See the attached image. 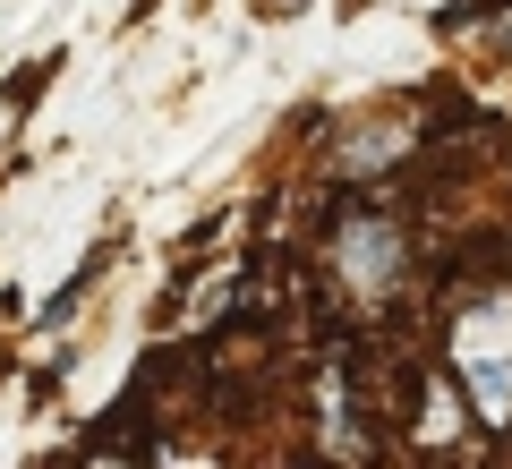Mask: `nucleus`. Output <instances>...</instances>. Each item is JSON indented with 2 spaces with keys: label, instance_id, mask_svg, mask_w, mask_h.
Instances as JSON below:
<instances>
[{
  "label": "nucleus",
  "instance_id": "nucleus-2",
  "mask_svg": "<svg viewBox=\"0 0 512 469\" xmlns=\"http://www.w3.org/2000/svg\"><path fill=\"white\" fill-rule=\"evenodd\" d=\"M402 265H410V231L402 222H342L333 231V282L350 290L359 307H384L393 290H402Z\"/></svg>",
  "mask_w": 512,
  "mask_h": 469
},
{
  "label": "nucleus",
  "instance_id": "nucleus-5",
  "mask_svg": "<svg viewBox=\"0 0 512 469\" xmlns=\"http://www.w3.org/2000/svg\"><path fill=\"white\" fill-rule=\"evenodd\" d=\"M487 9H504V0H453L436 26H444V35H461V18H487Z\"/></svg>",
  "mask_w": 512,
  "mask_h": 469
},
{
  "label": "nucleus",
  "instance_id": "nucleus-3",
  "mask_svg": "<svg viewBox=\"0 0 512 469\" xmlns=\"http://www.w3.org/2000/svg\"><path fill=\"white\" fill-rule=\"evenodd\" d=\"M393 154H402V128H359V137L333 145V171H342V180H367V171H384Z\"/></svg>",
  "mask_w": 512,
  "mask_h": 469
},
{
  "label": "nucleus",
  "instance_id": "nucleus-1",
  "mask_svg": "<svg viewBox=\"0 0 512 469\" xmlns=\"http://www.w3.org/2000/svg\"><path fill=\"white\" fill-rule=\"evenodd\" d=\"M453 376H461V393H470V410L487 427L512 418V290L470 299V316L453 325Z\"/></svg>",
  "mask_w": 512,
  "mask_h": 469
},
{
  "label": "nucleus",
  "instance_id": "nucleus-4",
  "mask_svg": "<svg viewBox=\"0 0 512 469\" xmlns=\"http://www.w3.org/2000/svg\"><path fill=\"white\" fill-rule=\"evenodd\" d=\"M43 77H60V52H43V60H26V69L9 77V86H0V103H9V111H26V103H35V86H43Z\"/></svg>",
  "mask_w": 512,
  "mask_h": 469
},
{
  "label": "nucleus",
  "instance_id": "nucleus-6",
  "mask_svg": "<svg viewBox=\"0 0 512 469\" xmlns=\"http://www.w3.org/2000/svg\"><path fill=\"white\" fill-rule=\"evenodd\" d=\"M265 9H274V18H299V9H308V0H265Z\"/></svg>",
  "mask_w": 512,
  "mask_h": 469
}]
</instances>
